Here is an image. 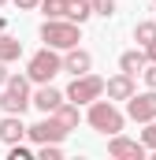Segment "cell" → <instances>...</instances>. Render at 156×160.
Listing matches in <instances>:
<instances>
[{
	"mask_svg": "<svg viewBox=\"0 0 156 160\" xmlns=\"http://www.w3.org/2000/svg\"><path fill=\"white\" fill-rule=\"evenodd\" d=\"M45 19H67V0H41Z\"/></svg>",
	"mask_w": 156,
	"mask_h": 160,
	"instance_id": "e0dca14e",
	"label": "cell"
},
{
	"mask_svg": "<svg viewBox=\"0 0 156 160\" xmlns=\"http://www.w3.org/2000/svg\"><path fill=\"white\" fill-rule=\"evenodd\" d=\"M78 26L82 22H71V19H45L41 22V41L52 45V48H60V52H67V48H75L78 41H82V30Z\"/></svg>",
	"mask_w": 156,
	"mask_h": 160,
	"instance_id": "6da1fadb",
	"label": "cell"
},
{
	"mask_svg": "<svg viewBox=\"0 0 156 160\" xmlns=\"http://www.w3.org/2000/svg\"><path fill=\"white\" fill-rule=\"evenodd\" d=\"M60 71H63V56H60V48H52V45H45L41 52H34L30 63H26V75H30V82H37V86L52 82Z\"/></svg>",
	"mask_w": 156,
	"mask_h": 160,
	"instance_id": "3957f363",
	"label": "cell"
},
{
	"mask_svg": "<svg viewBox=\"0 0 156 160\" xmlns=\"http://www.w3.org/2000/svg\"><path fill=\"white\" fill-rule=\"evenodd\" d=\"M126 116H130L134 123L156 119V89H149V93H134V97L126 101Z\"/></svg>",
	"mask_w": 156,
	"mask_h": 160,
	"instance_id": "52a82bcc",
	"label": "cell"
},
{
	"mask_svg": "<svg viewBox=\"0 0 156 160\" xmlns=\"http://www.w3.org/2000/svg\"><path fill=\"white\" fill-rule=\"evenodd\" d=\"M145 67H149V52L145 48H130V52L119 56V71H126V75H141Z\"/></svg>",
	"mask_w": 156,
	"mask_h": 160,
	"instance_id": "4fadbf2b",
	"label": "cell"
},
{
	"mask_svg": "<svg viewBox=\"0 0 156 160\" xmlns=\"http://www.w3.org/2000/svg\"><path fill=\"white\" fill-rule=\"evenodd\" d=\"M134 41H138L141 48H149L156 41V22H138V26H134Z\"/></svg>",
	"mask_w": 156,
	"mask_h": 160,
	"instance_id": "2e32d148",
	"label": "cell"
},
{
	"mask_svg": "<svg viewBox=\"0 0 156 160\" xmlns=\"http://www.w3.org/2000/svg\"><path fill=\"white\" fill-rule=\"evenodd\" d=\"M15 8L19 11H34V8H41V0H15Z\"/></svg>",
	"mask_w": 156,
	"mask_h": 160,
	"instance_id": "603a6c76",
	"label": "cell"
},
{
	"mask_svg": "<svg viewBox=\"0 0 156 160\" xmlns=\"http://www.w3.org/2000/svg\"><path fill=\"white\" fill-rule=\"evenodd\" d=\"M63 71H71V75H89L93 71V56L85 52V48H67V56H63Z\"/></svg>",
	"mask_w": 156,
	"mask_h": 160,
	"instance_id": "8fae6325",
	"label": "cell"
},
{
	"mask_svg": "<svg viewBox=\"0 0 156 160\" xmlns=\"http://www.w3.org/2000/svg\"><path fill=\"white\" fill-rule=\"evenodd\" d=\"M67 134H71V127H63L52 112H48L45 119H37L30 130H26V138H30V142H37V145H45V142H63Z\"/></svg>",
	"mask_w": 156,
	"mask_h": 160,
	"instance_id": "8992f818",
	"label": "cell"
},
{
	"mask_svg": "<svg viewBox=\"0 0 156 160\" xmlns=\"http://www.w3.org/2000/svg\"><path fill=\"white\" fill-rule=\"evenodd\" d=\"M26 130H30V127H22V116H11V112H7V116L0 119V142L15 145V142L26 138Z\"/></svg>",
	"mask_w": 156,
	"mask_h": 160,
	"instance_id": "7c38bea8",
	"label": "cell"
},
{
	"mask_svg": "<svg viewBox=\"0 0 156 160\" xmlns=\"http://www.w3.org/2000/svg\"><path fill=\"white\" fill-rule=\"evenodd\" d=\"M108 153H112L115 160H145L149 145H145V142H134V138H123V134H112Z\"/></svg>",
	"mask_w": 156,
	"mask_h": 160,
	"instance_id": "ba28073f",
	"label": "cell"
},
{
	"mask_svg": "<svg viewBox=\"0 0 156 160\" xmlns=\"http://www.w3.org/2000/svg\"><path fill=\"white\" fill-rule=\"evenodd\" d=\"M145 52H149V60H156V41L149 45V48H145Z\"/></svg>",
	"mask_w": 156,
	"mask_h": 160,
	"instance_id": "d4e9b609",
	"label": "cell"
},
{
	"mask_svg": "<svg viewBox=\"0 0 156 160\" xmlns=\"http://www.w3.org/2000/svg\"><path fill=\"white\" fill-rule=\"evenodd\" d=\"M85 119H89V127H93V130H100V134H108V138H112V134H119V130H123L126 116L115 108V101H93Z\"/></svg>",
	"mask_w": 156,
	"mask_h": 160,
	"instance_id": "277c9868",
	"label": "cell"
},
{
	"mask_svg": "<svg viewBox=\"0 0 156 160\" xmlns=\"http://www.w3.org/2000/svg\"><path fill=\"white\" fill-rule=\"evenodd\" d=\"M4 4H7V0H0V8H4Z\"/></svg>",
	"mask_w": 156,
	"mask_h": 160,
	"instance_id": "484cf974",
	"label": "cell"
},
{
	"mask_svg": "<svg viewBox=\"0 0 156 160\" xmlns=\"http://www.w3.org/2000/svg\"><path fill=\"white\" fill-rule=\"evenodd\" d=\"M141 75H145V86H149V89H156V60H149V67H145Z\"/></svg>",
	"mask_w": 156,
	"mask_h": 160,
	"instance_id": "7402d4cb",
	"label": "cell"
},
{
	"mask_svg": "<svg viewBox=\"0 0 156 160\" xmlns=\"http://www.w3.org/2000/svg\"><path fill=\"white\" fill-rule=\"evenodd\" d=\"M37 157L41 160H63V149H60V142H45V145H37Z\"/></svg>",
	"mask_w": 156,
	"mask_h": 160,
	"instance_id": "ac0fdd59",
	"label": "cell"
},
{
	"mask_svg": "<svg viewBox=\"0 0 156 160\" xmlns=\"http://www.w3.org/2000/svg\"><path fill=\"white\" fill-rule=\"evenodd\" d=\"M141 142H145V145L156 153V119H149V123H145V130H141Z\"/></svg>",
	"mask_w": 156,
	"mask_h": 160,
	"instance_id": "ffe728a7",
	"label": "cell"
},
{
	"mask_svg": "<svg viewBox=\"0 0 156 160\" xmlns=\"http://www.w3.org/2000/svg\"><path fill=\"white\" fill-rule=\"evenodd\" d=\"M93 11L104 15V19H112L115 15V0H93Z\"/></svg>",
	"mask_w": 156,
	"mask_h": 160,
	"instance_id": "44dd1931",
	"label": "cell"
},
{
	"mask_svg": "<svg viewBox=\"0 0 156 160\" xmlns=\"http://www.w3.org/2000/svg\"><path fill=\"white\" fill-rule=\"evenodd\" d=\"M30 104H34V93H30V75H11V78L4 82L0 108H4V112H11V116H22Z\"/></svg>",
	"mask_w": 156,
	"mask_h": 160,
	"instance_id": "7a4b0ae2",
	"label": "cell"
},
{
	"mask_svg": "<svg viewBox=\"0 0 156 160\" xmlns=\"http://www.w3.org/2000/svg\"><path fill=\"white\" fill-rule=\"evenodd\" d=\"M100 97H104V78H97V75H75V82L67 86V101H75V104H93Z\"/></svg>",
	"mask_w": 156,
	"mask_h": 160,
	"instance_id": "5b68a950",
	"label": "cell"
},
{
	"mask_svg": "<svg viewBox=\"0 0 156 160\" xmlns=\"http://www.w3.org/2000/svg\"><path fill=\"white\" fill-rule=\"evenodd\" d=\"M63 101H67V93H60V89H56V86H48V82L34 93V108H41L45 116H48V112H56Z\"/></svg>",
	"mask_w": 156,
	"mask_h": 160,
	"instance_id": "30bf717a",
	"label": "cell"
},
{
	"mask_svg": "<svg viewBox=\"0 0 156 160\" xmlns=\"http://www.w3.org/2000/svg\"><path fill=\"white\" fill-rule=\"evenodd\" d=\"M11 78V75H7V63H4V60H0V86H4V82Z\"/></svg>",
	"mask_w": 156,
	"mask_h": 160,
	"instance_id": "cb8c5ba5",
	"label": "cell"
},
{
	"mask_svg": "<svg viewBox=\"0 0 156 160\" xmlns=\"http://www.w3.org/2000/svg\"><path fill=\"white\" fill-rule=\"evenodd\" d=\"M30 157H34V149H30V145H22V142H15V145L7 149V160H30Z\"/></svg>",
	"mask_w": 156,
	"mask_h": 160,
	"instance_id": "d6986e66",
	"label": "cell"
},
{
	"mask_svg": "<svg viewBox=\"0 0 156 160\" xmlns=\"http://www.w3.org/2000/svg\"><path fill=\"white\" fill-rule=\"evenodd\" d=\"M138 93V86H134V75H126V71H119L115 78L104 82V97L108 101H130Z\"/></svg>",
	"mask_w": 156,
	"mask_h": 160,
	"instance_id": "9c48e42d",
	"label": "cell"
},
{
	"mask_svg": "<svg viewBox=\"0 0 156 160\" xmlns=\"http://www.w3.org/2000/svg\"><path fill=\"white\" fill-rule=\"evenodd\" d=\"M89 15H97L93 11V0H67V19L71 22H85Z\"/></svg>",
	"mask_w": 156,
	"mask_h": 160,
	"instance_id": "9a60e30c",
	"label": "cell"
},
{
	"mask_svg": "<svg viewBox=\"0 0 156 160\" xmlns=\"http://www.w3.org/2000/svg\"><path fill=\"white\" fill-rule=\"evenodd\" d=\"M19 56H22V41L11 38V34H0V60L11 63V60H19Z\"/></svg>",
	"mask_w": 156,
	"mask_h": 160,
	"instance_id": "5bb4252c",
	"label": "cell"
}]
</instances>
